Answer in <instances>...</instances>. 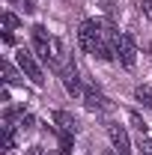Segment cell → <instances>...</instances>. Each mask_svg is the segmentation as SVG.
<instances>
[{"label": "cell", "mask_w": 152, "mask_h": 155, "mask_svg": "<svg viewBox=\"0 0 152 155\" xmlns=\"http://www.w3.org/2000/svg\"><path fill=\"white\" fill-rule=\"evenodd\" d=\"M78 42L87 54H98L101 51V30H98V21H84L78 27Z\"/></svg>", "instance_id": "6da1fadb"}, {"label": "cell", "mask_w": 152, "mask_h": 155, "mask_svg": "<svg viewBox=\"0 0 152 155\" xmlns=\"http://www.w3.org/2000/svg\"><path fill=\"white\" fill-rule=\"evenodd\" d=\"M18 69H21V72H24L27 78H30V81H33L36 87H42V84H45L42 66L36 63V57H33V54H30L27 48H18Z\"/></svg>", "instance_id": "7a4b0ae2"}, {"label": "cell", "mask_w": 152, "mask_h": 155, "mask_svg": "<svg viewBox=\"0 0 152 155\" xmlns=\"http://www.w3.org/2000/svg\"><path fill=\"white\" fill-rule=\"evenodd\" d=\"M116 57L122 60L125 69H134V63H137V45H134V39L128 33H119V39H116Z\"/></svg>", "instance_id": "3957f363"}, {"label": "cell", "mask_w": 152, "mask_h": 155, "mask_svg": "<svg viewBox=\"0 0 152 155\" xmlns=\"http://www.w3.org/2000/svg\"><path fill=\"white\" fill-rule=\"evenodd\" d=\"M107 137L114 143V152L116 155H131V140H128V131L116 122H107Z\"/></svg>", "instance_id": "277c9868"}, {"label": "cell", "mask_w": 152, "mask_h": 155, "mask_svg": "<svg viewBox=\"0 0 152 155\" xmlns=\"http://www.w3.org/2000/svg\"><path fill=\"white\" fill-rule=\"evenodd\" d=\"M84 104H87V110H93V114H101V110H111V98L101 96L98 90H84Z\"/></svg>", "instance_id": "5b68a950"}, {"label": "cell", "mask_w": 152, "mask_h": 155, "mask_svg": "<svg viewBox=\"0 0 152 155\" xmlns=\"http://www.w3.org/2000/svg\"><path fill=\"white\" fill-rule=\"evenodd\" d=\"M51 39H54V36H48V30H45L42 24L33 27V45H36V54H39L42 60L48 57V45H51Z\"/></svg>", "instance_id": "8992f818"}, {"label": "cell", "mask_w": 152, "mask_h": 155, "mask_svg": "<svg viewBox=\"0 0 152 155\" xmlns=\"http://www.w3.org/2000/svg\"><path fill=\"white\" fill-rule=\"evenodd\" d=\"M63 87H66V93H72V96H84V90H81V78H78V69L75 63L63 72Z\"/></svg>", "instance_id": "52a82bcc"}, {"label": "cell", "mask_w": 152, "mask_h": 155, "mask_svg": "<svg viewBox=\"0 0 152 155\" xmlns=\"http://www.w3.org/2000/svg\"><path fill=\"white\" fill-rule=\"evenodd\" d=\"M54 122H57L60 131H69V134H75L78 131V119L69 110H54Z\"/></svg>", "instance_id": "ba28073f"}, {"label": "cell", "mask_w": 152, "mask_h": 155, "mask_svg": "<svg viewBox=\"0 0 152 155\" xmlns=\"http://www.w3.org/2000/svg\"><path fill=\"white\" fill-rule=\"evenodd\" d=\"M15 149V125L6 122L3 125V152H12Z\"/></svg>", "instance_id": "9c48e42d"}, {"label": "cell", "mask_w": 152, "mask_h": 155, "mask_svg": "<svg viewBox=\"0 0 152 155\" xmlns=\"http://www.w3.org/2000/svg\"><path fill=\"white\" fill-rule=\"evenodd\" d=\"M134 96H137V101H143V104L152 110V84H140V87L134 90Z\"/></svg>", "instance_id": "30bf717a"}, {"label": "cell", "mask_w": 152, "mask_h": 155, "mask_svg": "<svg viewBox=\"0 0 152 155\" xmlns=\"http://www.w3.org/2000/svg\"><path fill=\"white\" fill-rule=\"evenodd\" d=\"M0 24H3V33H12V30H18V15H15V12H3V15H0Z\"/></svg>", "instance_id": "8fae6325"}, {"label": "cell", "mask_w": 152, "mask_h": 155, "mask_svg": "<svg viewBox=\"0 0 152 155\" xmlns=\"http://www.w3.org/2000/svg\"><path fill=\"white\" fill-rule=\"evenodd\" d=\"M57 143H60V152L69 155V152H72V146H75V134H69V131H60Z\"/></svg>", "instance_id": "7c38bea8"}, {"label": "cell", "mask_w": 152, "mask_h": 155, "mask_svg": "<svg viewBox=\"0 0 152 155\" xmlns=\"http://www.w3.org/2000/svg\"><path fill=\"white\" fill-rule=\"evenodd\" d=\"M3 81H6V84H18L21 81L18 72H15V66H12L9 60H3Z\"/></svg>", "instance_id": "4fadbf2b"}, {"label": "cell", "mask_w": 152, "mask_h": 155, "mask_svg": "<svg viewBox=\"0 0 152 155\" xmlns=\"http://www.w3.org/2000/svg\"><path fill=\"white\" fill-rule=\"evenodd\" d=\"M128 119H131V125H134V128L140 131V137H143L146 131H149V125L143 122V116H140V114H134V110H131V114H128Z\"/></svg>", "instance_id": "5bb4252c"}, {"label": "cell", "mask_w": 152, "mask_h": 155, "mask_svg": "<svg viewBox=\"0 0 152 155\" xmlns=\"http://www.w3.org/2000/svg\"><path fill=\"white\" fill-rule=\"evenodd\" d=\"M33 125H36V116H33V114H21L18 116V128H21V131H30Z\"/></svg>", "instance_id": "9a60e30c"}, {"label": "cell", "mask_w": 152, "mask_h": 155, "mask_svg": "<svg viewBox=\"0 0 152 155\" xmlns=\"http://www.w3.org/2000/svg\"><path fill=\"white\" fill-rule=\"evenodd\" d=\"M12 3H18L27 15H30V12H36V3H33V0H12Z\"/></svg>", "instance_id": "2e32d148"}, {"label": "cell", "mask_w": 152, "mask_h": 155, "mask_svg": "<svg viewBox=\"0 0 152 155\" xmlns=\"http://www.w3.org/2000/svg\"><path fill=\"white\" fill-rule=\"evenodd\" d=\"M140 9H143V15L152 21V0H140Z\"/></svg>", "instance_id": "e0dca14e"}, {"label": "cell", "mask_w": 152, "mask_h": 155, "mask_svg": "<svg viewBox=\"0 0 152 155\" xmlns=\"http://www.w3.org/2000/svg\"><path fill=\"white\" fill-rule=\"evenodd\" d=\"M27 155H48V149H30Z\"/></svg>", "instance_id": "ac0fdd59"}, {"label": "cell", "mask_w": 152, "mask_h": 155, "mask_svg": "<svg viewBox=\"0 0 152 155\" xmlns=\"http://www.w3.org/2000/svg\"><path fill=\"white\" fill-rule=\"evenodd\" d=\"M48 155H63V152H60V149H57V152H48Z\"/></svg>", "instance_id": "d6986e66"}]
</instances>
